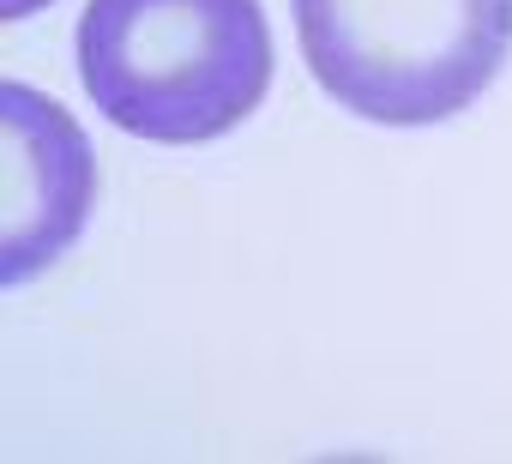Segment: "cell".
I'll use <instances>...</instances> for the list:
<instances>
[{
	"label": "cell",
	"instance_id": "2",
	"mask_svg": "<svg viewBox=\"0 0 512 464\" xmlns=\"http://www.w3.org/2000/svg\"><path fill=\"white\" fill-rule=\"evenodd\" d=\"M314 85L380 127L464 115L512 55V0H290Z\"/></svg>",
	"mask_w": 512,
	"mask_h": 464
},
{
	"label": "cell",
	"instance_id": "4",
	"mask_svg": "<svg viewBox=\"0 0 512 464\" xmlns=\"http://www.w3.org/2000/svg\"><path fill=\"white\" fill-rule=\"evenodd\" d=\"M43 7H49V0H0V13H7V19H31Z\"/></svg>",
	"mask_w": 512,
	"mask_h": 464
},
{
	"label": "cell",
	"instance_id": "1",
	"mask_svg": "<svg viewBox=\"0 0 512 464\" xmlns=\"http://www.w3.org/2000/svg\"><path fill=\"white\" fill-rule=\"evenodd\" d=\"M260 0H91L79 19L85 97L133 139L205 145L272 91Z\"/></svg>",
	"mask_w": 512,
	"mask_h": 464
},
{
	"label": "cell",
	"instance_id": "3",
	"mask_svg": "<svg viewBox=\"0 0 512 464\" xmlns=\"http://www.w3.org/2000/svg\"><path fill=\"white\" fill-rule=\"evenodd\" d=\"M0 139H7V229H0V278L31 284L43 278L91 217V187H97V163H91V139L79 133V121L49 103L31 85L0 91Z\"/></svg>",
	"mask_w": 512,
	"mask_h": 464
}]
</instances>
